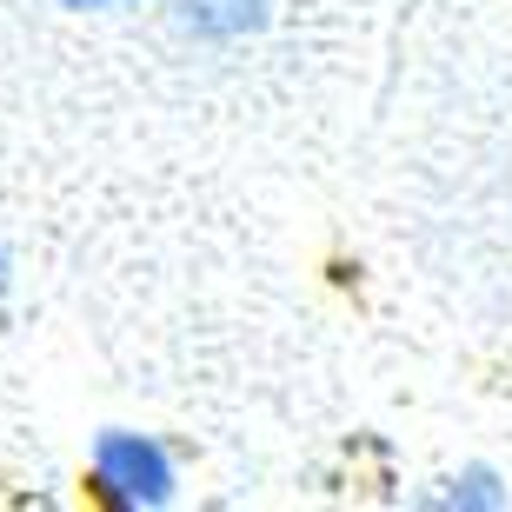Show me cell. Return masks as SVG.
Wrapping results in <instances>:
<instances>
[{"mask_svg":"<svg viewBox=\"0 0 512 512\" xmlns=\"http://www.w3.org/2000/svg\"><path fill=\"white\" fill-rule=\"evenodd\" d=\"M173 7H180V27H193L200 40H240L266 27L273 0H173Z\"/></svg>","mask_w":512,"mask_h":512,"instance_id":"obj_2","label":"cell"},{"mask_svg":"<svg viewBox=\"0 0 512 512\" xmlns=\"http://www.w3.org/2000/svg\"><path fill=\"white\" fill-rule=\"evenodd\" d=\"M94 486L114 506H167L173 499V459L147 433H100L94 439Z\"/></svg>","mask_w":512,"mask_h":512,"instance_id":"obj_1","label":"cell"},{"mask_svg":"<svg viewBox=\"0 0 512 512\" xmlns=\"http://www.w3.org/2000/svg\"><path fill=\"white\" fill-rule=\"evenodd\" d=\"M67 7H120V0H67Z\"/></svg>","mask_w":512,"mask_h":512,"instance_id":"obj_3","label":"cell"}]
</instances>
